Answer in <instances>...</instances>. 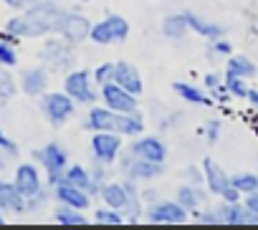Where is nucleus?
I'll use <instances>...</instances> for the list:
<instances>
[{
    "instance_id": "obj_29",
    "label": "nucleus",
    "mask_w": 258,
    "mask_h": 230,
    "mask_svg": "<svg viewBox=\"0 0 258 230\" xmlns=\"http://www.w3.org/2000/svg\"><path fill=\"white\" fill-rule=\"evenodd\" d=\"M94 215H96V222H101V225H121V222H124V217H121L119 210H114V207H109V210H96Z\"/></svg>"
},
{
    "instance_id": "obj_26",
    "label": "nucleus",
    "mask_w": 258,
    "mask_h": 230,
    "mask_svg": "<svg viewBox=\"0 0 258 230\" xmlns=\"http://www.w3.org/2000/svg\"><path fill=\"white\" fill-rule=\"evenodd\" d=\"M56 220H58L61 225H86V217L79 215V210L71 207V205L58 207V210H56Z\"/></svg>"
},
{
    "instance_id": "obj_43",
    "label": "nucleus",
    "mask_w": 258,
    "mask_h": 230,
    "mask_svg": "<svg viewBox=\"0 0 258 230\" xmlns=\"http://www.w3.org/2000/svg\"><path fill=\"white\" fill-rule=\"evenodd\" d=\"M0 225H3V217H0Z\"/></svg>"
},
{
    "instance_id": "obj_4",
    "label": "nucleus",
    "mask_w": 258,
    "mask_h": 230,
    "mask_svg": "<svg viewBox=\"0 0 258 230\" xmlns=\"http://www.w3.org/2000/svg\"><path fill=\"white\" fill-rule=\"evenodd\" d=\"M101 96H104L106 106L114 109V111H124V114H135V111H137V99H135V94H129V91H126L124 86H119L116 81H106V84L101 86Z\"/></svg>"
},
{
    "instance_id": "obj_22",
    "label": "nucleus",
    "mask_w": 258,
    "mask_h": 230,
    "mask_svg": "<svg viewBox=\"0 0 258 230\" xmlns=\"http://www.w3.org/2000/svg\"><path fill=\"white\" fill-rule=\"evenodd\" d=\"M228 73L240 76V79H250V76H255V66H253V61L245 58V56H233V58L228 61Z\"/></svg>"
},
{
    "instance_id": "obj_35",
    "label": "nucleus",
    "mask_w": 258,
    "mask_h": 230,
    "mask_svg": "<svg viewBox=\"0 0 258 230\" xmlns=\"http://www.w3.org/2000/svg\"><path fill=\"white\" fill-rule=\"evenodd\" d=\"M198 220H200V222H210V225H218V222H223L220 212H218V215H215V212H203Z\"/></svg>"
},
{
    "instance_id": "obj_42",
    "label": "nucleus",
    "mask_w": 258,
    "mask_h": 230,
    "mask_svg": "<svg viewBox=\"0 0 258 230\" xmlns=\"http://www.w3.org/2000/svg\"><path fill=\"white\" fill-rule=\"evenodd\" d=\"M79 3H86V0H79Z\"/></svg>"
},
{
    "instance_id": "obj_7",
    "label": "nucleus",
    "mask_w": 258,
    "mask_h": 230,
    "mask_svg": "<svg viewBox=\"0 0 258 230\" xmlns=\"http://www.w3.org/2000/svg\"><path fill=\"white\" fill-rule=\"evenodd\" d=\"M43 109L48 114L51 124H63L71 114H74V101L69 94H48L43 101Z\"/></svg>"
},
{
    "instance_id": "obj_34",
    "label": "nucleus",
    "mask_w": 258,
    "mask_h": 230,
    "mask_svg": "<svg viewBox=\"0 0 258 230\" xmlns=\"http://www.w3.org/2000/svg\"><path fill=\"white\" fill-rule=\"evenodd\" d=\"M16 51L11 48V43H6V41H0V63L3 66H16Z\"/></svg>"
},
{
    "instance_id": "obj_37",
    "label": "nucleus",
    "mask_w": 258,
    "mask_h": 230,
    "mask_svg": "<svg viewBox=\"0 0 258 230\" xmlns=\"http://www.w3.org/2000/svg\"><path fill=\"white\" fill-rule=\"evenodd\" d=\"M213 51H215V53H220V56H228V53H230V43H225V41H220V38H218V41H215V46H213Z\"/></svg>"
},
{
    "instance_id": "obj_25",
    "label": "nucleus",
    "mask_w": 258,
    "mask_h": 230,
    "mask_svg": "<svg viewBox=\"0 0 258 230\" xmlns=\"http://www.w3.org/2000/svg\"><path fill=\"white\" fill-rule=\"evenodd\" d=\"M63 182H69V185H76V187H81V190H91V177L86 175V170H84L81 165H74V167H69V170L63 172Z\"/></svg>"
},
{
    "instance_id": "obj_12",
    "label": "nucleus",
    "mask_w": 258,
    "mask_h": 230,
    "mask_svg": "<svg viewBox=\"0 0 258 230\" xmlns=\"http://www.w3.org/2000/svg\"><path fill=\"white\" fill-rule=\"evenodd\" d=\"M16 190H18L26 200L41 195V180H38V172H36L33 165H21V167L16 170Z\"/></svg>"
},
{
    "instance_id": "obj_30",
    "label": "nucleus",
    "mask_w": 258,
    "mask_h": 230,
    "mask_svg": "<svg viewBox=\"0 0 258 230\" xmlns=\"http://www.w3.org/2000/svg\"><path fill=\"white\" fill-rule=\"evenodd\" d=\"M225 89L233 96H245L248 94V86L243 84V79L240 76H233V73H225Z\"/></svg>"
},
{
    "instance_id": "obj_1",
    "label": "nucleus",
    "mask_w": 258,
    "mask_h": 230,
    "mask_svg": "<svg viewBox=\"0 0 258 230\" xmlns=\"http://www.w3.org/2000/svg\"><path fill=\"white\" fill-rule=\"evenodd\" d=\"M86 127L96 129V132H119V134H142L145 124L137 114H124V111H114V109H101L94 106L89 111V122Z\"/></svg>"
},
{
    "instance_id": "obj_27",
    "label": "nucleus",
    "mask_w": 258,
    "mask_h": 230,
    "mask_svg": "<svg viewBox=\"0 0 258 230\" xmlns=\"http://www.w3.org/2000/svg\"><path fill=\"white\" fill-rule=\"evenodd\" d=\"M205 195H200L198 190H192V187H180V192H177V202L185 207V210H195L198 207V200H203Z\"/></svg>"
},
{
    "instance_id": "obj_39",
    "label": "nucleus",
    "mask_w": 258,
    "mask_h": 230,
    "mask_svg": "<svg viewBox=\"0 0 258 230\" xmlns=\"http://www.w3.org/2000/svg\"><path fill=\"white\" fill-rule=\"evenodd\" d=\"M187 177H190V180H192V182H198V185H200V182H203V175H200V172H198V170H195V167H190V170H187Z\"/></svg>"
},
{
    "instance_id": "obj_20",
    "label": "nucleus",
    "mask_w": 258,
    "mask_h": 230,
    "mask_svg": "<svg viewBox=\"0 0 258 230\" xmlns=\"http://www.w3.org/2000/svg\"><path fill=\"white\" fill-rule=\"evenodd\" d=\"M101 200L114 207V210H124L126 207V187L124 185H104L101 190Z\"/></svg>"
},
{
    "instance_id": "obj_28",
    "label": "nucleus",
    "mask_w": 258,
    "mask_h": 230,
    "mask_svg": "<svg viewBox=\"0 0 258 230\" xmlns=\"http://www.w3.org/2000/svg\"><path fill=\"white\" fill-rule=\"evenodd\" d=\"M230 182L238 187V192H245V195L258 190V175H235Z\"/></svg>"
},
{
    "instance_id": "obj_24",
    "label": "nucleus",
    "mask_w": 258,
    "mask_h": 230,
    "mask_svg": "<svg viewBox=\"0 0 258 230\" xmlns=\"http://www.w3.org/2000/svg\"><path fill=\"white\" fill-rule=\"evenodd\" d=\"M187 28H190V26H187L185 13H182V16H170V18L165 21V26H162V33H165L167 38H182Z\"/></svg>"
},
{
    "instance_id": "obj_19",
    "label": "nucleus",
    "mask_w": 258,
    "mask_h": 230,
    "mask_svg": "<svg viewBox=\"0 0 258 230\" xmlns=\"http://www.w3.org/2000/svg\"><path fill=\"white\" fill-rule=\"evenodd\" d=\"M185 18H187V26H190L195 33H200V36H205V38H210V41H218V38L223 36V28H220V26L208 23V21L198 18L195 13H185Z\"/></svg>"
},
{
    "instance_id": "obj_2",
    "label": "nucleus",
    "mask_w": 258,
    "mask_h": 230,
    "mask_svg": "<svg viewBox=\"0 0 258 230\" xmlns=\"http://www.w3.org/2000/svg\"><path fill=\"white\" fill-rule=\"evenodd\" d=\"M61 13H63V11H61L56 3H48V0H38V3H33V6L26 11V16H23V21H26V26H28V38L56 31Z\"/></svg>"
},
{
    "instance_id": "obj_16",
    "label": "nucleus",
    "mask_w": 258,
    "mask_h": 230,
    "mask_svg": "<svg viewBox=\"0 0 258 230\" xmlns=\"http://www.w3.org/2000/svg\"><path fill=\"white\" fill-rule=\"evenodd\" d=\"M41 58H43L46 63L56 66V68H63V66H69V63H71V53H69L66 43H61V41H48V43L43 46Z\"/></svg>"
},
{
    "instance_id": "obj_40",
    "label": "nucleus",
    "mask_w": 258,
    "mask_h": 230,
    "mask_svg": "<svg viewBox=\"0 0 258 230\" xmlns=\"http://www.w3.org/2000/svg\"><path fill=\"white\" fill-rule=\"evenodd\" d=\"M245 96H248V101H250L253 106H258V89H248Z\"/></svg>"
},
{
    "instance_id": "obj_13",
    "label": "nucleus",
    "mask_w": 258,
    "mask_h": 230,
    "mask_svg": "<svg viewBox=\"0 0 258 230\" xmlns=\"http://www.w3.org/2000/svg\"><path fill=\"white\" fill-rule=\"evenodd\" d=\"M132 155L140 157V160H150V162H165L167 147L157 137H142L132 144Z\"/></svg>"
},
{
    "instance_id": "obj_18",
    "label": "nucleus",
    "mask_w": 258,
    "mask_h": 230,
    "mask_svg": "<svg viewBox=\"0 0 258 230\" xmlns=\"http://www.w3.org/2000/svg\"><path fill=\"white\" fill-rule=\"evenodd\" d=\"M0 207L3 210H26V197L16 190V185H6V182H0Z\"/></svg>"
},
{
    "instance_id": "obj_6",
    "label": "nucleus",
    "mask_w": 258,
    "mask_h": 230,
    "mask_svg": "<svg viewBox=\"0 0 258 230\" xmlns=\"http://www.w3.org/2000/svg\"><path fill=\"white\" fill-rule=\"evenodd\" d=\"M36 157L46 165V170H48V180H51V185H58V182H63V167H66V152L53 142V144H48L43 152H36Z\"/></svg>"
},
{
    "instance_id": "obj_21",
    "label": "nucleus",
    "mask_w": 258,
    "mask_h": 230,
    "mask_svg": "<svg viewBox=\"0 0 258 230\" xmlns=\"http://www.w3.org/2000/svg\"><path fill=\"white\" fill-rule=\"evenodd\" d=\"M21 84H23V91H26V94L38 96V94H43V89H46V71H41V68H31V71L23 73Z\"/></svg>"
},
{
    "instance_id": "obj_10",
    "label": "nucleus",
    "mask_w": 258,
    "mask_h": 230,
    "mask_svg": "<svg viewBox=\"0 0 258 230\" xmlns=\"http://www.w3.org/2000/svg\"><path fill=\"white\" fill-rule=\"evenodd\" d=\"M187 210L180 202H157L147 210L150 222H185Z\"/></svg>"
},
{
    "instance_id": "obj_33",
    "label": "nucleus",
    "mask_w": 258,
    "mask_h": 230,
    "mask_svg": "<svg viewBox=\"0 0 258 230\" xmlns=\"http://www.w3.org/2000/svg\"><path fill=\"white\" fill-rule=\"evenodd\" d=\"M205 84H208V89H210V94H213L215 99H228V96H225V91H228V89H225V86L213 76V73H208V76H205Z\"/></svg>"
},
{
    "instance_id": "obj_41",
    "label": "nucleus",
    "mask_w": 258,
    "mask_h": 230,
    "mask_svg": "<svg viewBox=\"0 0 258 230\" xmlns=\"http://www.w3.org/2000/svg\"><path fill=\"white\" fill-rule=\"evenodd\" d=\"M33 3H38V0H26V6H33Z\"/></svg>"
},
{
    "instance_id": "obj_32",
    "label": "nucleus",
    "mask_w": 258,
    "mask_h": 230,
    "mask_svg": "<svg viewBox=\"0 0 258 230\" xmlns=\"http://www.w3.org/2000/svg\"><path fill=\"white\" fill-rule=\"evenodd\" d=\"M94 79H96V84H106V81H114V63H101L96 71H94Z\"/></svg>"
},
{
    "instance_id": "obj_36",
    "label": "nucleus",
    "mask_w": 258,
    "mask_h": 230,
    "mask_svg": "<svg viewBox=\"0 0 258 230\" xmlns=\"http://www.w3.org/2000/svg\"><path fill=\"white\" fill-rule=\"evenodd\" d=\"M245 207H248V210H253V212L258 215V190H255V192H248V200H245Z\"/></svg>"
},
{
    "instance_id": "obj_14",
    "label": "nucleus",
    "mask_w": 258,
    "mask_h": 230,
    "mask_svg": "<svg viewBox=\"0 0 258 230\" xmlns=\"http://www.w3.org/2000/svg\"><path fill=\"white\" fill-rule=\"evenodd\" d=\"M114 81H116L119 86H124L129 94H135V96L142 94V79H140V71H137L132 63H126V61L114 63Z\"/></svg>"
},
{
    "instance_id": "obj_15",
    "label": "nucleus",
    "mask_w": 258,
    "mask_h": 230,
    "mask_svg": "<svg viewBox=\"0 0 258 230\" xmlns=\"http://www.w3.org/2000/svg\"><path fill=\"white\" fill-rule=\"evenodd\" d=\"M56 197L63 202V205H71L76 210H86L89 207V197H86V190L76 187V185H69V182H58L56 185Z\"/></svg>"
},
{
    "instance_id": "obj_9",
    "label": "nucleus",
    "mask_w": 258,
    "mask_h": 230,
    "mask_svg": "<svg viewBox=\"0 0 258 230\" xmlns=\"http://www.w3.org/2000/svg\"><path fill=\"white\" fill-rule=\"evenodd\" d=\"M124 170H126V175L132 177V180H152V177H160L162 175V162H150V160H140V157H135V155H129V157H124Z\"/></svg>"
},
{
    "instance_id": "obj_23",
    "label": "nucleus",
    "mask_w": 258,
    "mask_h": 230,
    "mask_svg": "<svg viewBox=\"0 0 258 230\" xmlns=\"http://www.w3.org/2000/svg\"><path fill=\"white\" fill-rule=\"evenodd\" d=\"M172 89H175V91H177V94H180V96H182L185 101H192V104H203V106H208V104H210V99H208V96H205V94H203L200 89H195L192 84L177 81V84H175Z\"/></svg>"
},
{
    "instance_id": "obj_17",
    "label": "nucleus",
    "mask_w": 258,
    "mask_h": 230,
    "mask_svg": "<svg viewBox=\"0 0 258 230\" xmlns=\"http://www.w3.org/2000/svg\"><path fill=\"white\" fill-rule=\"evenodd\" d=\"M205 180H208V187H210L215 195H220L225 187H230L228 175H225L223 167L215 165V160H210V157H205Z\"/></svg>"
},
{
    "instance_id": "obj_31",
    "label": "nucleus",
    "mask_w": 258,
    "mask_h": 230,
    "mask_svg": "<svg viewBox=\"0 0 258 230\" xmlns=\"http://www.w3.org/2000/svg\"><path fill=\"white\" fill-rule=\"evenodd\" d=\"M16 94V81L11 79V73L0 71V99H11Z\"/></svg>"
},
{
    "instance_id": "obj_11",
    "label": "nucleus",
    "mask_w": 258,
    "mask_h": 230,
    "mask_svg": "<svg viewBox=\"0 0 258 230\" xmlns=\"http://www.w3.org/2000/svg\"><path fill=\"white\" fill-rule=\"evenodd\" d=\"M66 94H69L71 99H76V101H84V104L96 101V94H94L91 86H89V73H86V71H74V73H69V79H66Z\"/></svg>"
},
{
    "instance_id": "obj_3",
    "label": "nucleus",
    "mask_w": 258,
    "mask_h": 230,
    "mask_svg": "<svg viewBox=\"0 0 258 230\" xmlns=\"http://www.w3.org/2000/svg\"><path fill=\"white\" fill-rule=\"evenodd\" d=\"M126 33H129V26H126V21L124 18H119V16H109L104 23H96V26H91V33H89V38L94 41V43H121L124 38H126Z\"/></svg>"
},
{
    "instance_id": "obj_38",
    "label": "nucleus",
    "mask_w": 258,
    "mask_h": 230,
    "mask_svg": "<svg viewBox=\"0 0 258 230\" xmlns=\"http://www.w3.org/2000/svg\"><path fill=\"white\" fill-rule=\"evenodd\" d=\"M218 134H220V124H218V122H210V124H208V142H215Z\"/></svg>"
},
{
    "instance_id": "obj_8",
    "label": "nucleus",
    "mask_w": 258,
    "mask_h": 230,
    "mask_svg": "<svg viewBox=\"0 0 258 230\" xmlns=\"http://www.w3.org/2000/svg\"><path fill=\"white\" fill-rule=\"evenodd\" d=\"M119 147H121L119 137H114V134H109V132H99V134L91 137V152H94V160H99V162H104V165H109V162L116 160Z\"/></svg>"
},
{
    "instance_id": "obj_5",
    "label": "nucleus",
    "mask_w": 258,
    "mask_h": 230,
    "mask_svg": "<svg viewBox=\"0 0 258 230\" xmlns=\"http://www.w3.org/2000/svg\"><path fill=\"white\" fill-rule=\"evenodd\" d=\"M56 31L63 33V38H66L69 43H81V41L89 38V33H91V23H89L84 16H76V13L63 11L61 18H58Z\"/></svg>"
}]
</instances>
